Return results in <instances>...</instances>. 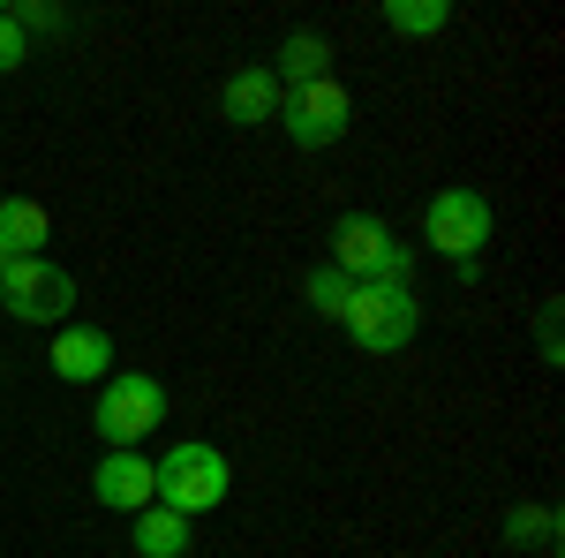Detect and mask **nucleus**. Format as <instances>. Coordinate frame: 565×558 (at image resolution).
Listing matches in <instances>:
<instances>
[{
	"instance_id": "nucleus-15",
	"label": "nucleus",
	"mask_w": 565,
	"mask_h": 558,
	"mask_svg": "<svg viewBox=\"0 0 565 558\" xmlns=\"http://www.w3.org/2000/svg\"><path fill=\"white\" fill-rule=\"evenodd\" d=\"M505 544H513V551H551V544H558V514L513 506V514H505Z\"/></svg>"
},
{
	"instance_id": "nucleus-7",
	"label": "nucleus",
	"mask_w": 565,
	"mask_h": 558,
	"mask_svg": "<svg viewBox=\"0 0 565 558\" xmlns=\"http://www.w3.org/2000/svg\"><path fill=\"white\" fill-rule=\"evenodd\" d=\"M354 122V98L340 76H324V84H302L279 98V129H287V144L295 151H324V144H340Z\"/></svg>"
},
{
	"instance_id": "nucleus-19",
	"label": "nucleus",
	"mask_w": 565,
	"mask_h": 558,
	"mask_svg": "<svg viewBox=\"0 0 565 558\" xmlns=\"http://www.w3.org/2000/svg\"><path fill=\"white\" fill-rule=\"evenodd\" d=\"M535 333H543V362H558V302H543V325Z\"/></svg>"
},
{
	"instance_id": "nucleus-4",
	"label": "nucleus",
	"mask_w": 565,
	"mask_h": 558,
	"mask_svg": "<svg viewBox=\"0 0 565 558\" xmlns=\"http://www.w3.org/2000/svg\"><path fill=\"white\" fill-rule=\"evenodd\" d=\"M159 423H167V386L151 370H114L98 386V438H106V453H136Z\"/></svg>"
},
{
	"instance_id": "nucleus-18",
	"label": "nucleus",
	"mask_w": 565,
	"mask_h": 558,
	"mask_svg": "<svg viewBox=\"0 0 565 558\" xmlns=\"http://www.w3.org/2000/svg\"><path fill=\"white\" fill-rule=\"evenodd\" d=\"M23 61H31V39H23V31L8 23V8H0V76H15Z\"/></svg>"
},
{
	"instance_id": "nucleus-8",
	"label": "nucleus",
	"mask_w": 565,
	"mask_h": 558,
	"mask_svg": "<svg viewBox=\"0 0 565 558\" xmlns=\"http://www.w3.org/2000/svg\"><path fill=\"white\" fill-rule=\"evenodd\" d=\"M45 362H53L61 386H106V378H114V340H106L98 325H61Z\"/></svg>"
},
{
	"instance_id": "nucleus-12",
	"label": "nucleus",
	"mask_w": 565,
	"mask_h": 558,
	"mask_svg": "<svg viewBox=\"0 0 565 558\" xmlns=\"http://www.w3.org/2000/svg\"><path fill=\"white\" fill-rule=\"evenodd\" d=\"M45 234H53V219H45L39 197H0V264L39 257Z\"/></svg>"
},
{
	"instance_id": "nucleus-10",
	"label": "nucleus",
	"mask_w": 565,
	"mask_h": 558,
	"mask_svg": "<svg viewBox=\"0 0 565 558\" xmlns=\"http://www.w3.org/2000/svg\"><path fill=\"white\" fill-rule=\"evenodd\" d=\"M279 76L264 69V61H249V69H234L226 76V91H218V114L234 122V129H264V122H279Z\"/></svg>"
},
{
	"instance_id": "nucleus-17",
	"label": "nucleus",
	"mask_w": 565,
	"mask_h": 558,
	"mask_svg": "<svg viewBox=\"0 0 565 558\" xmlns=\"http://www.w3.org/2000/svg\"><path fill=\"white\" fill-rule=\"evenodd\" d=\"M8 23L23 39H53V31H68V8H53V0H8Z\"/></svg>"
},
{
	"instance_id": "nucleus-2",
	"label": "nucleus",
	"mask_w": 565,
	"mask_h": 558,
	"mask_svg": "<svg viewBox=\"0 0 565 558\" xmlns=\"http://www.w3.org/2000/svg\"><path fill=\"white\" fill-rule=\"evenodd\" d=\"M332 272H348L354 287L362 280H392V287H415V250L392 234L377 212H340V227H332Z\"/></svg>"
},
{
	"instance_id": "nucleus-13",
	"label": "nucleus",
	"mask_w": 565,
	"mask_h": 558,
	"mask_svg": "<svg viewBox=\"0 0 565 558\" xmlns=\"http://www.w3.org/2000/svg\"><path fill=\"white\" fill-rule=\"evenodd\" d=\"M129 544H136V558H189V520L167 514V506H143Z\"/></svg>"
},
{
	"instance_id": "nucleus-9",
	"label": "nucleus",
	"mask_w": 565,
	"mask_h": 558,
	"mask_svg": "<svg viewBox=\"0 0 565 558\" xmlns=\"http://www.w3.org/2000/svg\"><path fill=\"white\" fill-rule=\"evenodd\" d=\"M90 491H98V506H106V514H143V506L159 498V475H151L143 453H106L98 475H90Z\"/></svg>"
},
{
	"instance_id": "nucleus-14",
	"label": "nucleus",
	"mask_w": 565,
	"mask_h": 558,
	"mask_svg": "<svg viewBox=\"0 0 565 558\" xmlns=\"http://www.w3.org/2000/svg\"><path fill=\"white\" fill-rule=\"evenodd\" d=\"M385 31L392 39H437V31H452V0H385Z\"/></svg>"
},
{
	"instance_id": "nucleus-6",
	"label": "nucleus",
	"mask_w": 565,
	"mask_h": 558,
	"mask_svg": "<svg viewBox=\"0 0 565 558\" xmlns=\"http://www.w3.org/2000/svg\"><path fill=\"white\" fill-rule=\"evenodd\" d=\"M423 242L452 264H476L482 242H490V197L482 189H460V181L437 189L430 204H423Z\"/></svg>"
},
{
	"instance_id": "nucleus-11",
	"label": "nucleus",
	"mask_w": 565,
	"mask_h": 558,
	"mask_svg": "<svg viewBox=\"0 0 565 558\" xmlns=\"http://www.w3.org/2000/svg\"><path fill=\"white\" fill-rule=\"evenodd\" d=\"M279 91H302V84H324L332 76V39L324 31H295V39H279V61H264Z\"/></svg>"
},
{
	"instance_id": "nucleus-5",
	"label": "nucleus",
	"mask_w": 565,
	"mask_h": 558,
	"mask_svg": "<svg viewBox=\"0 0 565 558\" xmlns=\"http://www.w3.org/2000/svg\"><path fill=\"white\" fill-rule=\"evenodd\" d=\"M76 309V280L45 257H15L0 264V317H23V325H68Z\"/></svg>"
},
{
	"instance_id": "nucleus-16",
	"label": "nucleus",
	"mask_w": 565,
	"mask_h": 558,
	"mask_svg": "<svg viewBox=\"0 0 565 558\" xmlns=\"http://www.w3.org/2000/svg\"><path fill=\"white\" fill-rule=\"evenodd\" d=\"M348 272H332V264H317V272H309L302 280V302L309 309H317V317H324V325H340V309H348Z\"/></svg>"
},
{
	"instance_id": "nucleus-3",
	"label": "nucleus",
	"mask_w": 565,
	"mask_h": 558,
	"mask_svg": "<svg viewBox=\"0 0 565 558\" xmlns=\"http://www.w3.org/2000/svg\"><path fill=\"white\" fill-rule=\"evenodd\" d=\"M340 325H348V340L362 347V355H399V347L415 340L423 309H415V287L362 280V287H348V309H340Z\"/></svg>"
},
{
	"instance_id": "nucleus-1",
	"label": "nucleus",
	"mask_w": 565,
	"mask_h": 558,
	"mask_svg": "<svg viewBox=\"0 0 565 558\" xmlns=\"http://www.w3.org/2000/svg\"><path fill=\"white\" fill-rule=\"evenodd\" d=\"M151 475H159V498H151V506H167V514H181V520L218 514L226 491H234V468H226V453H218L212 438H181V445H167V453L151 461Z\"/></svg>"
}]
</instances>
